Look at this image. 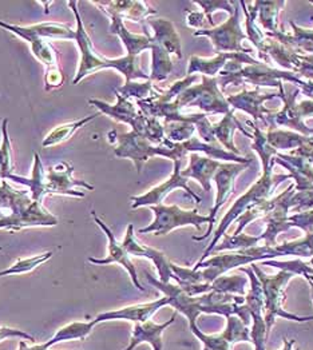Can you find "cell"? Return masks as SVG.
Segmentation results:
<instances>
[{
    "mask_svg": "<svg viewBox=\"0 0 313 350\" xmlns=\"http://www.w3.org/2000/svg\"><path fill=\"white\" fill-rule=\"evenodd\" d=\"M233 111L234 110H230L228 114H225V117L223 118V120L213 124V135H214V139H218V142L223 144V146L227 147L233 154L238 155L240 151L237 147L234 146V142H233V131L238 129L241 133H244L247 137H249L252 139H253V134L247 131L240 124L237 118L234 117Z\"/></svg>",
    "mask_w": 313,
    "mask_h": 350,
    "instance_id": "28",
    "label": "cell"
},
{
    "mask_svg": "<svg viewBox=\"0 0 313 350\" xmlns=\"http://www.w3.org/2000/svg\"><path fill=\"white\" fill-rule=\"evenodd\" d=\"M248 280L241 275H221L210 284V292L229 293L236 295H244Z\"/></svg>",
    "mask_w": 313,
    "mask_h": 350,
    "instance_id": "40",
    "label": "cell"
},
{
    "mask_svg": "<svg viewBox=\"0 0 313 350\" xmlns=\"http://www.w3.org/2000/svg\"><path fill=\"white\" fill-rule=\"evenodd\" d=\"M192 333L199 338L201 344L203 345L202 350H231V344L228 338L224 336V333L220 334H205L199 330L197 325L189 326Z\"/></svg>",
    "mask_w": 313,
    "mask_h": 350,
    "instance_id": "42",
    "label": "cell"
},
{
    "mask_svg": "<svg viewBox=\"0 0 313 350\" xmlns=\"http://www.w3.org/2000/svg\"><path fill=\"white\" fill-rule=\"evenodd\" d=\"M53 252H47L43 254H38L29 258L18 260L12 266L0 270V277H8V275H21V274H29L34 271L40 265L47 262L53 257Z\"/></svg>",
    "mask_w": 313,
    "mask_h": 350,
    "instance_id": "35",
    "label": "cell"
},
{
    "mask_svg": "<svg viewBox=\"0 0 313 350\" xmlns=\"http://www.w3.org/2000/svg\"><path fill=\"white\" fill-rule=\"evenodd\" d=\"M150 210L154 213V221L149 226L140 229V234L166 235L178 228L195 226L199 230L202 224L210 225L209 215L199 214L197 208L184 210L175 204H157L150 206Z\"/></svg>",
    "mask_w": 313,
    "mask_h": 350,
    "instance_id": "5",
    "label": "cell"
},
{
    "mask_svg": "<svg viewBox=\"0 0 313 350\" xmlns=\"http://www.w3.org/2000/svg\"><path fill=\"white\" fill-rule=\"evenodd\" d=\"M173 71V62L171 54L158 43L153 40L151 46V70H150V81L151 82H162L169 78Z\"/></svg>",
    "mask_w": 313,
    "mask_h": 350,
    "instance_id": "31",
    "label": "cell"
},
{
    "mask_svg": "<svg viewBox=\"0 0 313 350\" xmlns=\"http://www.w3.org/2000/svg\"><path fill=\"white\" fill-rule=\"evenodd\" d=\"M112 134L114 135V138H109V141L112 144L116 142L115 157L130 159L134 163L138 174L141 173L145 162H147L153 157H161L160 145H153L145 137L134 131L125 134H116L115 131H112Z\"/></svg>",
    "mask_w": 313,
    "mask_h": 350,
    "instance_id": "8",
    "label": "cell"
},
{
    "mask_svg": "<svg viewBox=\"0 0 313 350\" xmlns=\"http://www.w3.org/2000/svg\"><path fill=\"white\" fill-rule=\"evenodd\" d=\"M92 219L94 222L99 226V229L106 234L108 237V257L106 258H94L90 257L88 262L94 263V265H110V263H118L121 266H123V269L129 273L133 285L140 291L145 292V288H142L140 280H138V273H137V267L134 266V263L132 262L130 256L127 254V252L125 250V247L122 246V242H118L116 237H115L113 230L95 214V211H91Z\"/></svg>",
    "mask_w": 313,
    "mask_h": 350,
    "instance_id": "14",
    "label": "cell"
},
{
    "mask_svg": "<svg viewBox=\"0 0 313 350\" xmlns=\"http://www.w3.org/2000/svg\"><path fill=\"white\" fill-rule=\"evenodd\" d=\"M189 179L185 178L182 175L181 170V161H174V172L171 175L169 179H166L164 183L150 189L149 191H146L142 196H136L132 197V207L133 208H138V207H150V206H157V204H162V201L165 200V197L168 194H171V191H174L175 189H182L185 190L197 204L201 202V198L196 193L192 191V189L189 187Z\"/></svg>",
    "mask_w": 313,
    "mask_h": 350,
    "instance_id": "13",
    "label": "cell"
},
{
    "mask_svg": "<svg viewBox=\"0 0 313 350\" xmlns=\"http://www.w3.org/2000/svg\"><path fill=\"white\" fill-rule=\"evenodd\" d=\"M289 178H290V175H276V176H273L272 172L262 173V176L257 180L256 183L242 197H240L234 202V204L230 207L228 213L225 214V217L221 219L216 233L213 235V239H212L210 245L205 249L202 257L199 258V261L197 263L203 262L206 260V257L213 253L214 247L217 246L220 239L225 235L227 229L231 225L233 221H236L248 208L268 201L269 197L272 196L273 190L276 189V186L279 183H281L285 179H289Z\"/></svg>",
    "mask_w": 313,
    "mask_h": 350,
    "instance_id": "2",
    "label": "cell"
},
{
    "mask_svg": "<svg viewBox=\"0 0 313 350\" xmlns=\"http://www.w3.org/2000/svg\"><path fill=\"white\" fill-rule=\"evenodd\" d=\"M220 74L221 77L218 78V85H221L223 88H227L230 83H233L234 86L241 83H249L256 86L280 88L283 85V81L293 83H297L300 81L297 78V74L292 71L275 70L260 62L257 64L242 66V63L230 60Z\"/></svg>",
    "mask_w": 313,
    "mask_h": 350,
    "instance_id": "4",
    "label": "cell"
},
{
    "mask_svg": "<svg viewBox=\"0 0 313 350\" xmlns=\"http://www.w3.org/2000/svg\"><path fill=\"white\" fill-rule=\"evenodd\" d=\"M164 127H165V137L174 144H182L192 139L195 133L197 131L195 123L188 120L164 123Z\"/></svg>",
    "mask_w": 313,
    "mask_h": 350,
    "instance_id": "39",
    "label": "cell"
},
{
    "mask_svg": "<svg viewBox=\"0 0 313 350\" xmlns=\"http://www.w3.org/2000/svg\"><path fill=\"white\" fill-rule=\"evenodd\" d=\"M311 265H312V267H313V260H312V261H311Z\"/></svg>",
    "mask_w": 313,
    "mask_h": 350,
    "instance_id": "52",
    "label": "cell"
},
{
    "mask_svg": "<svg viewBox=\"0 0 313 350\" xmlns=\"http://www.w3.org/2000/svg\"><path fill=\"white\" fill-rule=\"evenodd\" d=\"M227 319H228V325L223 333L231 345L236 342L251 341V332L248 325H245L237 316H229Z\"/></svg>",
    "mask_w": 313,
    "mask_h": 350,
    "instance_id": "41",
    "label": "cell"
},
{
    "mask_svg": "<svg viewBox=\"0 0 313 350\" xmlns=\"http://www.w3.org/2000/svg\"><path fill=\"white\" fill-rule=\"evenodd\" d=\"M149 26L153 29V40L162 46L169 54H174L177 58H182L181 39L173 22L168 19H149Z\"/></svg>",
    "mask_w": 313,
    "mask_h": 350,
    "instance_id": "26",
    "label": "cell"
},
{
    "mask_svg": "<svg viewBox=\"0 0 313 350\" xmlns=\"http://www.w3.org/2000/svg\"><path fill=\"white\" fill-rule=\"evenodd\" d=\"M169 298L166 295H164L160 299H155L153 302H147V304H136V305H130V306H125L116 310H110V312H105L98 314L94 321L98 323L106 321H116V320H123V321L134 322H146L149 321L160 309H162L164 306H168Z\"/></svg>",
    "mask_w": 313,
    "mask_h": 350,
    "instance_id": "18",
    "label": "cell"
},
{
    "mask_svg": "<svg viewBox=\"0 0 313 350\" xmlns=\"http://www.w3.org/2000/svg\"><path fill=\"white\" fill-rule=\"evenodd\" d=\"M115 92H118L119 95H122L126 99L136 98L137 100H143V99L153 96L157 91L153 88L151 81H146L145 83H137V82L125 83V86L116 88Z\"/></svg>",
    "mask_w": 313,
    "mask_h": 350,
    "instance_id": "43",
    "label": "cell"
},
{
    "mask_svg": "<svg viewBox=\"0 0 313 350\" xmlns=\"http://www.w3.org/2000/svg\"><path fill=\"white\" fill-rule=\"evenodd\" d=\"M91 4L99 7L108 16L116 15L123 21L141 22L150 15L157 14V11L145 1H91Z\"/></svg>",
    "mask_w": 313,
    "mask_h": 350,
    "instance_id": "21",
    "label": "cell"
},
{
    "mask_svg": "<svg viewBox=\"0 0 313 350\" xmlns=\"http://www.w3.org/2000/svg\"><path fill=\"white\" fill-rule=\"evenodd\" d=\"M74 167L70 162L62 161L47 170L46 193L47 196H67L84 198L85 191L94 190V186L82 179H75Z\"/></svg>",
    "mask_w": 313,
    "mask_h": 350,
    "instance_id": "9",
    "label": "cell"
},
{
    "mask_svg": "<svg viewBox=\"0 0 313 350\" xmlns=\"http://www.w3.org/2000/svg\"><path fill=\"white\" fill-rule=\"evenodd\" d=\"M7 180H14L16 183H21V185L26 186L32 201H36V202L42 204L45 197H47V193H46L47 172L45 170V166L42 163V159H40L38 152H34V165H32V173H31L29 178L11 174L7 178Z\"/></svg>",
    "mask_w": 313,
    "mask_h": 350,
    "instance_id": "25",
    "label": "cell"
},
{
    "mask_svg": "<svg viewBox=\"0 0 313 350\" xmlns=\"http://www.w3.org/2000/svg\"><path fill=\"white\" fill-rule=\"evenodd\" d=\"M295 185L289 186L284 193L275 200H269V210L264 215V222L266 224V230L260 235L265 246H277L276 238L281 232L289 230L292 226L288 221L289 210L292 208V197L295 194Z\"/></svg>",
    "mask_w": 313,
    "mask_h": 350,
    "instance_id": "10",
    "label": "cell"
},
{
    "mask_svg": "<svg viewBox=\"0 0 313 350\" xmlns=\"http://www.w3.org/2000/svg\"><path fill=\"white\" fill-rule=\"evenodd\" d=\"M264 265L266 266H273V267H279L281 270L285 271H290L293 273L295 275L296 274H303V275H307V274H313V267L310 266L308 263L303 262L300 260H295V261H288V262H279V261H275V260H269V261H264Z\"/></svg>",
    "mask_w": 313,
    "mask_h": 350,
    "instance_id": "44",
    "label": "cell"
},
{
    "mask_svg": "<svg viewBox=\"0 0 313 350\" xmlns=\"http://www.w3.org/2000/svg\"><path fill=\"white\" fill-rule=\"evenodd\" d=\"M260 14V23L269 32H277L279 12L285 5V1H256Z\"/></svg>",
    "mask_w": 313,
    "mask_h": 350,
    "instance_id": "34",
    "label": "cell"
},
{
    "mask_svg": "<svg viewBox=\"0 0 313 350\" xmlns=\"http://www.w3.org/2000/svg\"><path fill=\"white\" fill-rule=\"evenodd\" d=\"M195 4L199 5L203 10V15L208 16V21L212 26H214L212 14L217 10H225L229 11L230 15L234 14V7L231 4V1H195Z\"/></svg>",
    "mask_w": 313,
    "mask_h": 350,
    "instance_id": "46",
    "label": "cell"
},
{
    "mask_svg": "<svg viewBox=\"0 0 313 350\" xmlns=\"http://www.w3.org/2000/svg\"><path fill=\"white\" fill-rule=\"evenodd\" d=\"M32 204L29 190H18L5 179L0 180V210L5 208L11 213H19Z\"/></svg>",
    "mask_w": 313,
    "mask_h": 350,
    "instance_id": "29",
    "label": "cell"
},
{
    "mask_svg": "<svg viewBox=\"0 0 313 350\" xmlns=\"http://www.w3.org/2000/svg\"><path fill=\"white\" fill-rule=\"evenodd\" d=\"M261 241L260 235H251V234H238V235H224L223 242L214 247L213 253L223 252V250H244L249 247H255Z\"/></svg>",
    "mask_w": 313,
    "mask_h": 350,
    "instance_id": "38",
    "label": "cell"
},
{
    "mask_svg": "<svg viewBox=\"0 0 313 350\" xmlns=\"http://www.w3.org/2000/svg\"><path fill=\"white\" fill-rule=\"evenodd\" d=\"M110 18V33L116 35L122 44L126 49V55L130 57H140V54L145 50H151L153 38L151 35H138L133 33L125 26V21L116 15H112Z\"/></svg>",
    "mask_w": 313,
    "mask_h": 350,
    "instance_id": "22",
    "label": "cell"
},
{
    "mask_svg": "<svg viewBox=\"0 0 313 350\" xmlns=\"http://www.w3.org/2000/svg\"><path fill=\"white\" fill-rule=\"evenodd\" d=\"M292 228H300L305 234H313V210L299 211L288 218Z\"/></svg>",
    "mask_w": 313,
    "mask_h": 350,
    "instance_id": "45",
    "label": "cell"
},
{
    "mask_svg": "<svg viewBox=\"0 0 313 350\" xmlns=\"http://www.w3.org/2000/svg\"><path fill=\"white\" fill-rule=\"evenodd\" d=\"M186 25L193 29H202L205 25V15L201 12H188Z\"/></svg>",
    "mask_w": 313,
    "mask_h": 350,
    "instance_id": "47",
    "label": "cell"
},
{
    "mask_svg": "<svg viewBox=\"0 0 313 350\" xmlns=\"http://www.w3.org/2000/svg\"><path fill=\"white\" fill-rule=\"evenodd\" d=\"M175 317L177 312L171 316V320L164 323H155L150 320L146 322H136L130 344L123 350H134L141 344H149L153 350H164L162 334L171 323H174Z\"/></svg>",
    "mask_w": 313,
    "mask_h": 350,
    "instance_id": "19",
    "label": "cell"
},
{
    "mask_svg": "<svg viewBox=\"0 0 313 350\" xmlns=\"http://www.w3.org/2000/svg\"><path fill=\"white\" fill-rule=\"evenodd\" d=\"M95 118H97V116H88V117L82 118V119H77V120H73V122L59 124L46 135V138L42 141V147L49 148V147H55L58 145H62V144L67 142L70 138H73V135L78 130L85 127L86 124L92 122Z\"/></svg>",
    "mask_w": 313,
    "mask_h": 350,
    "instance_id": "30",
    "label": "cell"
},
{
    "mask_svg": "<svg viewBox=\"0 0 313 350\" xmlns=\"http://www.w3.org/2000/svg\"><path fill=\"white\" fill-rule=\"evenodd\" d=\"M3 217H4V214H3V213H1V210H0V219H1Z\"/></svg>",
    "mask_w": 313,
    "mask_h": 350,
    "instance_id": "51",
    "label": "cell"
},
{
    "mask_svg": "<svg viewBox=\"0 0 313 350\" xmlns=\"http://www.w3.org/2000/svg\"><path fill=\"white\" fill-rule=\"evenodd\" d=\"M276 250L280 256H297V257H312L313 256V234H305L304 238L284 242L283 245H277Z\"/></svg>",
    "mask_w": 313,
    "mask_h": 350,
    "instance_id": "37",
    "label": "cell"
},
{
    "mask_svg": "<svg viewBox=\"0 0 313 350\" xmlns=\"http://www.w3.org/2000/svg\"><path fill=\"white\" fill-rule=\"evenodd\" d=\"M68 5H70V8L75 16V22H77L75 42H77V46L79 49V55H81L77 74L73 79V85L81 83L88 75H91L97 71L105 70V68H112V70L121 72L125 77L126 83H130L137 79L150 81V77L147 74H145L140 68V58L138 57L125 55V57L118 59L99 57L97 54V51L94 50L91 38L84 25L82 16L78 10V1H68Z\"/></svg>",
    "mask_w": 313,
    "mask_h": 350,
    "instance_id": "1",
    "label": "cell"
},
{
    "mask_svg": "<svg viewBox=\"0 0 313 350\" xmlns=\"http://www.w3.org/2000/svg\"><path fill=\"white\" fill-rule=\"evenodd\" d=\"M266 139L269 142V145L273 147L275 150L281 148H299V147L305 145L310 139L304 138L301 135H297L296 133L292 131H283V130H271L266 134Z\"/></svg>",
    "mask_w": 313,
    "mask_h": 350,
    "instance_id": "36",
    "label": "cell"
},
{
    "mask_svg": "<svg viewBox=\"0 0 313 350\" xmlns=\"http://www.w3.org/2000/svg\"><path fill=\"white\" fill-rule=\"evenodd\" d=\"M228 60H236L238 63H248V64H257L258 62L255 59L251 58L247 54H229V53H221L217 54L216 58L203 59L199 57H192L189 59V67H188V75H195V74H202L203 77L214 78L216 74H220L221 70L227 66Z\"/></svg>",
    "mask_w": 313,
    "mask_h": 350,
    "instance_id": "20",
    "label": "cell"
},
{
    "mask_svg": "<svg viewBox=\"0 0 313 350\" xmlns=\"http://www.w3.org/2000/svg\"><path fill=\"white\" fill-rule=\"evenodd\" d=\"M248 165H241V163H223L220 166V169L217 170L216 175L213 176V180L217 185V196H216V201L210 210L209 218H210V225L209 229L206 230V233L199 237H193L195 241H203L206 239L212 232H213V226L216 224V217H217V211L224 206L229 198V196L233 193L234 190V179L236 176L240 174Z\"/></svg>",
    "mask_w": 313,
    "mask_h": 350,
    "instance_id": "15",
    "label": "cell"
},
{
    "mask_svg": "<svg viewBox=\"0 0 313 350\" xmlns=\"http://www.w3.org/2000/svg\"><path fill=\"white\" fill-rule=\"evenodd\" d=\"M1 145H0V180H7V178L14 170V157H12V144L8 135V120L3 119L1 122Z\"/></svg>",
    "mask_w": 313,
    "mask_h": 350,
    "instance_id": "33",
    "label": "cell"
},
{
    "mask_svg": "<svg viewBox=\"0 0 313 350\" xmlns=\"http://www.w3.org/2000/svg\"><path fill=\"white\" fill-rule=\"evenodd\" d=\"M247 123H248V126H252L253 130H255L252 147H253V150H256L261 161H262V173L272 172L273 165H275L273 155H276L277 151L269 145V142L266 139V135L262 131H260V127L257 126L256 123L249 122V120Z\"/></svg>",
    "mask_w": 313,
    "mask_h": 350,
    "instance_id": "32",
    "label": "cell"
},
{
    "mask_svg": "<svg viewBox=\"0 0 313 350\" xmlns=\"http://www.w3.org/2000/svg\"><path fill=\"white\" fill-rule=\"evenodd\" d=\"M0 29H5L22 40L31 43L35 39H66L75 40V29L62 23H38L32 26H18L0 21Z\"/></svg>",
    "mask_w": 313,
    "mask_h": 350,
    "instance_id": "17",
    "label": "cell"
},
{
    "mask_svg": "<svg viewBox=\"0 0 313 350\" xmlns=\"http://www.w3.org/2000/svg\"><path fill=\"white\" fill-rule=\"evenodd\" d=\"M223 163L210 157H202L199 152L189 155V166L182 170V175L188 179H196L205 191H210V180Z\"/></svg>",
    "mask_w": 313,
    "mask_h": 350,
    "instance_id": "24",
    "label": "cell"
},
{
    "mask_svg": "<svg viewBox=\"0 0 313 350\" xmlns=\"http://www.w3.org/2000/svg\"><path fill=\"white\" fill-rule=\"evenodd\" d=\"M277 95L279 94L261 95L258 92V90H255V91L244 90L242 92H240L237 95L228 96L227 100H228L230 106H233V109H238V110H242V111L251 114L252 117L256 119L257 124L258 120H261V122L265 120V114H268V116L271 114V111L264 107V102L269 100V99H273Z\"/></svg>",
    "mask_w": 313,
    "mask_h": 350,
    "instance_id": "23",
    "label": "cell"
},
{
    "mask_svg": "<svg viewBox=\"0 0 313 350\" xmlns=\"http://www.w3.org/2000/svg\"><path fill=\"white\" fill-rule=\"evenodd\" d=\"M122 246L125 247V250L127 252L129 256L147 258V260H150L151 262L154 263L161 282L169 284L171 280H173L174 275H173V271H171V262L168 260V257L165 256V253L141 243L137 239L136 234H134V226L132 224L127 226L125 238L122 241Z\"/></svg>",
    "mask_w": 313,
    "mask_h": 350,
    "instance_id": "16",
    "label": "cell"
},
{
    "mask_svg": "<svg viewBox=\"0 0 313 350\" xmlns=\"http://www.w3.org/2000/svg\"><path fill=\"white\" fill-rule=\"evenodd\" d=\"M181 111L186 107H199L205 113L228 114L230 111L227 98L218 88V78L202 75V83L185 90L174 102Z\"/></svg>",
    "mask_w": 313,
    "mask_h": 350,
    "instance_id": "6",
    "label": "cell"
},
{
    "mask_svg": "<svg viewBox=\"0 0 313 350\" xmlns=\"http://www.w3.org/2000/svg\"><path fill=\"white\" fill-rule=\"evenodd\" d=\"M295 345H296V340H289V338L284 337V348L281 350H300L295 349V348H293Z\"/></svg>",
    "mask_w": 313,
    "mask_h": 350,
    "instance_id": "49",
    "label": "cell"
},
{
    "mask_svg": "<svg viewBox=\"0 0 313 350\" xmlns=\"http://www.w3.org/2000/svg\"><path fill=\"white\" fill-rule=\"evenodd\" d=\"M18 350H50V349H43L40 345H34V347H29L26 342H25V340H21L19 341V348Z\"/></svg>",
    "mask_w": 313,
    "mask_h": 350,
    "instance_id": "48",
    "label": "cell"
},
{
    "mask_svg": "<svg viewBox=\"0 0 313 350\" xmlns=\"http://www.w3.org/2000/svg\"><path fill=\"white\" fill-rule=\"evenodd\" d=\"M97 326V322L91 321H75L70 322L62 327H59L57 333L46 342L40 344L43 349H50L59 342H67L73 340H85L92 332V329Z\"/></svg>",
    "mask_w": 313,
    "mask_h": 350,
    "instance_id": "27",
    "label": "cell"
},
{
    "mask_svg": "<svg viewBox=\"0 0 313 350\" xmlns=\"http://www.w3.org/2000/svg\"><path fill=\"white\" fill-rule=\"evenodd\" d=\"M251 267L253 269L264 292V320L269 332L277 317L289 321H312L313 316L300 317L286 312L284 309L285 289L288 282L295 277L293 273L280 270L275 275H268L257 266L256 263H251Z\"/></svg>",
    "mask_w": 313,
    "mask_h": 350,
    "instance_id": "3",
    "label": "cell"
},
{
    "mask_svg": "<svg viewBox=\"0 0 313 350\" xmlns=\"http://www.w3.org/2000/svg\"><path fill=\"white\" fill-rule=\"evenodd\" d=\"M116 94V103L109 105L99 99H88V103L92 105L101 114L110 117L116 122L129 124L132 127V131L142 135L145 134L149 117L143 116L142 113L136 107L134 103H132L129 99L123 98L122 95Z\"/></svg>",
    "mask_w": 313,
    "mask_h": 350,
    "instance_id": "12",
    "label": "cell"
},
{
    "mask_svg": "<svg viewBox=\"0 0 313 350\" xmlns=\"http://www.w3.org/2000/svg\"><path fill=\"white\" fill-rule=\"evenodd\" d=\"M310 285H311V293H312V299H313V282H312V281H310Z\"/></svg>",
    "mask_w": 313,
    "mask_h": 350,
    "instance_id": "50",
    "label": "cell"
},
{
    "mask_svg": "<svg viewBox=\"0 0 313 350\" xmlns=\"http://www.w3.org/2000/svg\"><path fill=\"white\" fill-rule=\"evenodd\" d=\"M59 224L57 215L50 213L43 204L32 201V204L19 213H10L0 219V230L21 232L29 228H53Z\"/></svg>",
    "mask_w": 313,
    "mask_h": 350,
    "instance_id": "11",
    "label": "cell"
},
{
    "mask_svg": "<svg viewBox=\"0 0 313 350\" xmlns=\"http://www.w3.org/2000/svg\"><path fill=\"white\" fill-rule=\"evenodd\" d=\"M234 5V14L230 16L224 25L214 27V29H203L195 31V36H208L210 38L214 50L221 53H237V54H247L248 50L242 49L241 40L247 39L248 35H245L240 29V19H238V1H231Z\"/></svg>",
    "mask_w": 313,
    "mask_h": 350,
    "instance_id": "7",
    "label": "cell"
}]
</instances>
